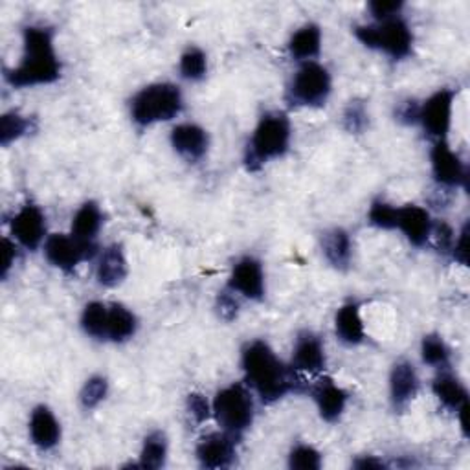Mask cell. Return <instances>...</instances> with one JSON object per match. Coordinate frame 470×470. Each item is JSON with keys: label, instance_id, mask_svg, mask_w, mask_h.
<instances>
[{"label": "cell", "instance_id": "1", "mask_svg": "<svg viewBox=\"0 0 470 470\" xmlns=\"http://www.w3.org/2000/svg\"><path fill=\"white\" fill-rule=\"evenodd\" d=\"M246 386L257 393L261 402L274 404L287 393L301 392L303 381L292 366L283 364L265 340H252L241 355Z\"/></svg>", "mask_w": 470, "mask_h": 470}, {"label": "cell", "instance_id": "2", "mask_svg": "<svg viewBox=\"0 0 470 470\" xmlns=\"http://www.w3.org/2000/svg\"><path fill=\"white\" fill-rule=\"evenodd\" d=\"M21 63L6 70V81L16 89L50 85L61 78V61L54 47V32L47 26H28L23 32Z\"/></svg>", "mask_w": 470, "mask_h": 470}, {"label": "cell", "instance_id": "3", "mask_svg": "<svg viewBox=\"0 0 470 470\" xmlns=\"http://www.w3.org/2000/svg\"><path fill=\"white\" fill-rule=\"evenodd\" d=\"M290 120L283 112H266L257 121L246 151H245V166L248 172H259L265 164L281 159L290 147Z\"/></svg>", "mask_w": 470, "mask_h": 470}, {"label": "cell", "instance_id": "4", "mask_svg": "<svg viewBox=\"0 0 470 470\" xmlns=\"http://www.w3.org/2000/svg\"><path fill=\"white\" fill-rule=\"evenodd\" d=\"M183 109V92L173 83H152L143 87L131 99V118L141 129L161 121H172Z\"/></svg>", "mask_w": 470, "mask_h": 470}, {"label": "cell", "instance_id": "5", "mask_svg": "<svg viewBox=\"0 0 470 470\" xmlns=\"http://www.w3.org/2000/svg\"><path fill=\"white\" fill-rule=\"evenodd\" d=\"M212 413L226 433L241 437L252 426L256 415L252 390L241 382L223 388L212 402Z\"/></svg>", "mask_w": 470, "mask_h": 470}, {"label": "cell", "instance_id": "6", "mask_svg": "<svg viewBox=\"0 0 470 470\" xmlns=\"http://www.w3.org/2000/svg\"><path fill=\"white\" fill-rule=\"evenodd\" d=\"M355 37L366 48L381 50L393 61H402L410 57L413 50V34L402 17L357 26Z\"/></svg>", "mask_w": 470, "mask_h": 470}, {"label": "cell", "instance_id": "7", "mask_svg": "<svg viewBox=\"0 0 470 470\" xmlns=\"http://www.w3.org/2000/svg\"><path fill=\"white\" fill-rule=\"evenodd\" d=\"M331 90L333 81L329 70L317 61H308L296 70L285 98L292 107L319 109L328 103Z\"/></svg>", "mask_w": 470, "mask_h": 470}, {"label": "cell", "instance_id": "8", "mask_svg": "<svg viewBox=\"0 0 470 470\" xmlns=\"http://www.w3.org/2000/svg\"><path fill=\"white\" fill-rule=\"evenodd\" d=\"M96 252L98 246L85 245L78 241L72 234H54L45 241V256L48 263L65 274H72L79 266V263L92 259Z\"/></svg>", "mask_w": 470, "mask_h": 470}, {"label": "cell", "instance_id": "9", "mask_svg": "<svg viewBox=\"0 0 470 470\" xmlns=\"http://www.w3.org/2000/svg\"><path fill=\"white\" fill-rule=\"evenodd\" d=\"M454 110V90L441 89L433 92L419 107V121L424 132L433 140H446L452 127Z\"/></svg>", "mask_w": 470, "mask_h": 470}, {"label": "cell", "instance_id": "10", "mask_svg": "<svg viewBox=\"0 0 470 470\" xmlns=\"http://www.w3.org/2000/svg\"><path fill=\"white\" fill-rule=\"evenodd\" d=\"M432 173L439 186L457 188L466 184V168L461 162L459 154H455L446 140H435L430 151Z\"/></svg>", "mask_w": 470, "mask_h": 470}, {"label": "cell", "instance_id": "11", "mask_svg": "<svg viewBox=\"0 0 470 470\" xmlns=\"http://www.w3.org/2000/svg\"><path fill=\"white\" fill-rule=\"evenodd\" d=\"M14 239L26 250H37L47 237V217L36 204H25L10 223Z\"/></svg>", "mask_w": 470, "mask_h": 470}, {"label": "cell", "instance_id": "12", "mask_svg": "<svg viewBox=\"0 0 470 470\" xmlns=\"http://www.w3.org/2000/svg\"><path fill=\"white\" fill-rule=\"evenodd\" d=\"M228 288L235 294H241V296L252 299V301H261L266 292L265 272H263L261 261H257L256 257H250V256L239 259L234 265L232 274L228 277Z\"/></svg>", "mask_w": 470, "mask_h": 470}, {"label": "cell", "instance_id": "13", "mask_svg": "<svg viewBox=\"0 0 470 470\" xmlns=\"http://www.w3.org/2000/svg\"><path fill=\"white\" fill-rule=\"evenodd\" d=\"M328 357H326V346L319 335L312 331H301L298 333L294 340L292 350V368L298 373H308L317 375L326 370Z\"/></svg>", "mask_w": 470, "mask_h": 470}, {"label": "cell", "instance_id": "14", "mask_svg": "<svg viewBox=\"0 0 470 470\" xmlns=\"http://www.w3.org/2000/svg\"><path fill=\"white\" fill-rule=\"evenodd\" d=\"M197 459L204 468H228L234 465L237 450H235V437L223 432H212L204 435L197 448Z\"/></svg>", "mask_w": 470, "mask_h": 470}, {"label": "cell", "instance_id": "15", "mask_svg": "<svg viewBox=\"0 0 470 470\" xmlns=\"http://www.w3.org/2000/svg\"><path fill=\"white\" fill-rule=\"evenodd\" d=\"M172 147L190 164L201 162L210 147V136L206 129L197 123H181L172 131Z\"/></svg>", "mask_w": 470, "mask_h": 470}, {"label": "cell", "instance_id": "16", "mask_svg": "<svg viewBox=\"0 0 470 470\" xmlns=\"http://www.w3.org/2000/svg\"><path fill=\"white\" fill-rule=\"evenodd\" d=\"M432 228H433L432 217L424 208L417 204H406L397 210L395 230H401L413 246L417 248L424 246L432 237Z\"/></svg>", "mask_w": 470, "mask_h": 470}, {"label": "cell", "instance_id": "17", "mask_svg": "<svg viewBox=\"0 0 470 470\" xmlns=\"http://www.w3.org/2000/svg\"><path fill=\"white\" fill-rule=\"evenodd\" d=\"M312 399L326 423H337L348 406V393L331 379H322L310 390Z\"/></svg>", "mask_w": 470, "mask_h": 470}, {"label": "cell", "instance_id": "18", "mask_svg": "<svg viewBox=\"0 0 470 470\" xmlns=\"http://www.w3.org/2000/svg\"><path fill=\"white\" fill-rule=\"evenodd\" d=\"M419 392V377L408 360H401L390 373V399L395 410H404Z\"/></svg>", "mask_w": 470, "mask_h": 470}, {"label": "cell", "instance_id": "19", "mask_svg": "<svg viewBox=\"0 0 470 470\" xmlns=\"http://www.w3.org/2000/svg\"><path fill=\"white\" fill-rule=\"evenodd\" d=\"M30 439L39 450H52L61 441V424L54 412L45 404L34 408L32 412Z\"/></svg>", "mask_w": 470, "mask_h": 470}, {"label": "cell", "instance_id": "20", "mask_svg": "<svg viewBox=\"0 0 470 470\" xmlns=\"http://www.w3.org/2000/svg\"><path fill=\"white\" fill-rule=\"evenodd\" d=\"M127 272L129 268H127V259L121 245L107 246L101 252L98 261V268H96L98 283L107 288H114L123 283V279L127 277Z\"/></svg>", "mask_w": 470, "mask_h": 470}, {"label": "cell", "instance_id": "21", "mask_svg": "<svg viewBox=\"0 0 470 470\" xmlns=\"http://www.w3.org/2000/svg\"><path fill=\"white\" fill-rule=\"evenodd\" d=\"M335 329L339 340L348 346H359L366 340V329L359 303L350 301L339 308L335 317Z\"/></svg>", "mask_w": 470, "mask_h": 470}, {"label": "cell", "instance_id": "22", "mask_svg": "<svg viewBox=\"0 0 470 470\" xmlns=\"http://www.w3.org/2000/svg\"><path fill=\"white\" fill-rule=\"evenodd\" d=\"M322 52V30L319 25H305L288 41V54L296 61H315Z\"/></svg>", "mask_w": 470, "mask_h": 470}, {"label": "cell", "instance_id": "23", "mask_svg": "<svg viewBox=\"0 0 470 470\" xmlns=\"http://www.w3.org/2000/svg\"><path fill=\"white\" fill-rule=\"evenodd\" d=\"M322 252L331 266L337 270H348L353 257V243L346 230L333 228L322 235Z\"/></svg>", "mask_w": 470, "mask_h": 470}, {"label": "cell", "instance_id": "24", "mask_svg": "<svg viewBox=\"0 0 470 470\" xmlns=\"http://www.w3.org/2000/svg\"><path fill=\"white\" fill-rule=\"evenodd\" d=\"M101 226H103V212L94 201H89L76 212L72 219V235L85 245L98 246L96 237Z\"/></svg>", "mask_w": 470, "mask_h": 470}, {"label": "cell", "instance_id": "25", "mask_svg": "<svg viewBox=\"0 0 470 470\" xmlns=\"http://www.w3.org/2000/svg\"><path fill=\"white\" fill-rule=\"evenodd\" d=\"M432 392L439 404L448 412H457L465 402H468V392L463 382L443 370L432 382Z\"/></svg>", "mask_w": 470, "mask_h": 470}, {"label": "cell", "instance_id": "26", "mask_svg": "<svg viewBox=\"0 0 470 470\" xmlns=\"http://www.w3.org/2000/svg\"><path fill=\"white\" fill-rule=\"evenodd\" d=\"M138 320L134 312L129 310L121 303L109 305V319H107V340L114 344H123L136 335Z\"/></svg>", "mask_w": 470, "mask_h": 470}, {"label": "cell", "instance_id": "27", "mask_svg": "<svg viewBox=\"0 0 470 470\" xmlns=\"http://www.w3.org/2000/svg\"><path fill=\"white\" fill-rule=\"evenodd\" d=\"M109 305L103 301H90L85 305L81 315V329L94 340H107Z\"/></svg>", "mask_w": 470, "mask_h": 470}, {"label": "cell", "instance_id": "28", "mask_svg": "<svg viewBox=\"0 0 470 470\" xmlns=\"http://www.w3.org/2000/svg\"><path fill=\"white\" fill-rule=\"evenodd\" d=\"M168 459V439L162 432H151L141 444L140 466L159 470L166 465Z\"/></svg>", "mask_w": 470, "mask_h": 470}, {"label": "cell", "instance_id": "29", "mask_svg": "<svg viewBox=\"0 0 470 470\" xmlns=\"http://www.w3.org/2000/svg\"><path fill=\"white\" fill-rule=\"evenodd\" d=\"M421 359L424 364L443 371L450 366V350L439 335H426L421 342Z\"/></svg>", "mask_w": 470, "mask_h": 470}, {"label": "cell", "instance_id": "30", "mask_svg": "<svg viewBox=\"0 0 470 470\" xmlns=\"http://www.w3.org/2000/svg\"><path fill=\"white\" fill-rule=\"evenodd\" d=\"M32 129V120L26 116L12 110L3 114L0 118V143L8 147L10 143L21 140L25 134H28Z\"/></svg>", "mask_w": 470, "mask_h": 470}, {"label": "cell", "instance_id": "31", "mask_svg": "<svg viewBox=\"0 0 470 470\" xmlns=\"http://www.w3.org/2000/svg\"><path fill=\"white\" fill-rule=\"evenodd\" d=\"M179 70L181 76L188 81H203L208 74V57L206 54L197 48V47H190L183 56H181V63H179Z\"/></svg>", "mask_w": 470, "mask_h": 470}, {"label": "cell", "instance_id": "32", "mask_svg": "<svg viewBox=\"0 0 470 470\" xmlns=\"http://www.w3.org/2000/svg\"><path fill=\"white\" fill-rule=\"evenodd\" d=\"M288 466L294 470L322 468V454L310 444H298L288 454Z\"/></svg>", "mask_w": 470, "mask_h": 470}, {"label": "cell", "instance_id": "33", "mask_svg": "<svg viewBox=\"0 0 470 470\" xmlns=\"http://www.w3.org/2000/svg\"><path fill=\"white\" fill-rule=\"evenodd\" d=\"M397 206L377 199L371 203L370 212H368V221L371 226L381 228V230H395L397 226Z\"/></svg>", "mask_w": 470, "mask_h": 470}, {"label": "cell", "instance_id": "34", "mask_svg": "<svg viewBox=\"0 0 470 470\" xmlns=\"http://www.w3.org/2000/svg\"><path fill=\"white\" fill-rule=\"evenodd\" d=\"M107 393H109L107 379L101 375H96L85 382V386L79 393V401L85 410H94L96 406H99L105 401Z\"/></svg>", "mask_w": 470, "mask_h": 470}, {"label": "cell", "instance_id": "35", "mask_svg": "<svg viewBox=\"0 0 470 470\" xmlns=\"http://www.w3.org/2000/svg\"><path fill=\"white\" fill-rule=\"evenodd\" d=\"M368 110L366 105L360 101H351L344 114V125L350 132H362L368 127Z\"/></svg>", "mask_w": 470, "mask_h": 470}, {"label": "cell", "instance_id": "36", "mask_svg": "<svg viewBox=\"0 0 470 470\" xmlns=\"http://www.w3.org/2000/svg\"><path fill=\"white\" fill-rule=\"evenodd\" d=\"M239 307L241 305H239V299L235 298V292H232L228 287H226V290L219 292V296H217V312H219V317L223 320H226V322L235 320L237 315H239Z\"/></svg>", "mask_w": 470, "mask_h": 470}, {"label": "cell", "instance_id": "37", "mask_svg": "<svg viewBox=\"0 0 470 470\" xmlns=\"http://www.w3.org/2000/svg\"><path fill=\"white\" fill-rule=\"evenodd\" d=\"M402 8H404V5L401 3V0H397V3H395V0H393V3H382V0H375V3H370V5H368V10H370L371 17H373L377 23L401 17Z\"/></svg>", "mask_w": 470, "mask_h": 470}, {"label": "cell", "instance_id": "38", "mask_svg": "<svg viewBox=\"0 0 470 470\" xmlns=\"http://www.w3.org/2000/svg\"><path fill=\"white\" fill-rule=\"evenodd\" d=\"M188 413L192 415V419L197 424H203L204 421H208L214 413H212V404L208 402V399L203 393H190L188 395Z\"/></svg>", "mask_w": 470, "mask_h": 470}, {"label": "cell", "instance_id": "39", "mask_svg": "<svg viewBox=\"0 0 470 470\" xmlns=\"http://www.w3.org/2000/svg\"><path fill=\"white\" fill-rule=\"evenodd\" d=\"M432 235H435L439 252H443V254H452V246H454L455 235H454V230H452L446 223H437V225H433Z\"/></svg>", "mask_w": 470, "mask_h": 470}, {"label": "cell", "instance_id": "40", "mask_svg": "<svg viewBox=\"0 0 470 470\" xmlns=\"http://www.w3.org/2000/svg\"><path fill=\"white\" fill-rule=\"evenodd\" d=\"M450 256H452L459 265H463V266L468 265V223L463 225L459 235L455 237Z\"/></svg>", "mask_w": 470, "mask_h": 470}, {"label": "cell", "instance_id": "41", "mask_svg": "<svg viewBox=\"0 0 470 470\" xmlns=\"http://www.w3.org/2000/svg\"><path fill=\"white\" fill-rule=\"evenodd\" d=\"M419 107H421V103H417L413 99L401 103L397 109V120L406 125L417 123L419 121Z\"/></svg>", "mask_w": 470, "mask_h": 470}, {"label": "cell", "instance_id": "42", "mask_svg": "<svg viewBox=\"0 0 470 470\" xmlns=\"http://www.w3.org/2000/svg\"><path fill=\"white\" fill-rule=\"evenodd\" d=\"M3 245H5V261H3V277H8V274H10V270H12V266L16 265V261H17V245L14 243V241H10L8 237H5V241H3Z\"/></svg>", "mask_w": 470, "mask_h": 470}, {"label": "cell", "instance_id": "43", "mask_svg": "<svg viewBox=\"0 0 470 470\" xmlns=\"http://www.w3.org/2000/svg\"><path fill=\"white\" fill-rule=\"evenodd\" d=\"M353 466L360 468V470H379V468H386V463L377 459V457H373V455H364V457L357 459L353 463Z\"/></svg>", "mask_w": 470, "mask_h": 470}, {"label": "cell", "instance_id": "44", "mask_svg": "<svg viewBox=\"0 0 470 470\" xmlns=\"http://www.w3.org/2000/svg\"><path fill=\"white\" fill-rule=\"evenodd\" d=\"M457 419H459V426H461V432L465 437H468V402H465L457 412Z\"/></svg>", "mask_w": 470, "mask_h": 470}]
</instances>
